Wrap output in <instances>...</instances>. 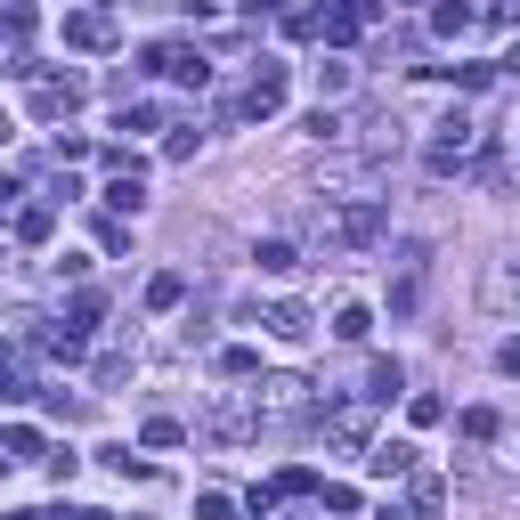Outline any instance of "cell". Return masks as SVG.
Listing matches in <instances>:
<instances>
[{"mask_svg":"<svg viewBox=\"0 0 520 520\" xmlns=\"http://www.w3.org/2000/svg\"><path fill=\"white\" fill-rule=\"evenodd\" d=\"M382 228H390V204H382V195H342V204H325V212L309 220V236H317L325 252H374Z\"/></svg>","mask_w":520,"mask_h":520,"instance_id":"cell-1","label":"cell"},{"mask_svg":"<svg viewBox=\"0 0 520 520\" xmlns=\"http://www.w3.org/2000/svg\"><path fill=\"white\" fill-rule=\"evenodd\" d=\"M472 147H480V130H472V114H464V106H455V114H439V122H431V147H423V163L447 179V171H464V163H472Z\"/></svg>","mask_w":520,"mask_h":520,"instance_id":"cell-2","label":"cell"},{"mask_svg":"<svg viewBox=\"0 0 520 520\" xmlns=\"http://www.w3.org/2000/svg\"><path fill=\"white\" fill-rule=\"evenodd\" d=\"M252 415H260V431H269V423H301V415H309V382H293V374H260Z\"/></svg>","mask_w":520,"mask_h":520,"instance_id":"cell-3","label":"cell"},{"mask_svg":"<svg viewBox=\"0 0 520 520\" xmlns=\"http://www.w3.org/2000/svg\"><path fill=\"white\" fill-rule=\"evenodd\" d=\"M277 106H285V65H277V57H260V65H252V82H244V98H236V106H220V122H236V114L269 122Z\"/></svg>","mask_w":520,"mask_h":520,"instance_id":"cell-4","label":"cell"},{"mask_svg":"<svg viewBox=\"0 0 520 520\" xmlns=\"http://www.w3.org/2000/svg\"><path fill=\"white\" fill-rule=\"evenodd\" d=\"M82 106V74H33V114L41 122H65Z\"/></svg>","mask_w":520,"mask_h":520,"instance_id":"cell-5","label":"cell"},{"mask_svg":"<svg viewBox=\"0 0 520 520\" xmlns=\"http://www.w3.org/2000/svg\"><path fill=\"white\" fill-rule=\"evenodd\" d=\"M382 17V0H325L317 9V25H325V41H358L366 25Z\"/></svg>","mask_w":520,"mask_h":520,"instance_id":"cell-6","label":"cell"},{"mask_svg":"<svg viewBox=\"0 0 520 520\" xmlns=\"http://www.w3.org/2000/svg\"><path fill=\"white\" fill-rule=\"evenodd\" d=\"M480 309H488V317H512V309H520V260H488V277H480Z\"/></svg>","mask_w":520,"mask_h":520,"instance_id":"cell-7","label":"cell"},{"mask_svg":"<svg viewBox=\"0 0 520 520\" xmlns=\"http://www.w3.org/2000/svg\"><path fill=\"white\" fill-rule=\"evenodd\" d=\"M65 49H114V17L106 9H74L65 17Z\"/></svg>","mask_w":520,"mask_h":520,"instance_id":"cell-8","label":"cell"},{"mask_svg":"<svg viewBox=\"0 0 520 520\" xmlns=\"http://www.w3.org/2000/svg\"><path fill=\"white\" fill-rule=\"evenodd\" d=\"M366 472H374V480H407V472H415V447H407V439H374V447H366Z\"/></svg>","mask_w":520,"mask_h":520,"instance_id":"cell-9","label":"cell"},{"mask_svg":"<svg viewBox=\"0 0 520 520\" xmlns=\"http://www.w3.org/2000/svg\"><path fill=\"white\" fill-rule=\"evenodd\" d=\"M252 260H260V277H293V269H301V244H293V236H260Z\"/></svg>","mask_w":520,"mask_h":520,"instance_id":"cell-10","label":"cell"},{"mask_svg":"<svg viewBox=\"0 0 520 520\" xmlns=\"http://www.w3.org/2000/svg\"><path fill=\"white\" fill-rule=\"evenodd\" d=\"M399 390H407L399 358H374V366H366V390H358V399H366V407H390V399H399Z\"/></svg>","mask_w":520,"mask_h":520,"instance_id":"cell-11","label":"cell"},{"mask_svg":"<svg viewBox=\"0 0 520 520\" xmlns=\"http://www.w3.org/2000/svg\"><path fill=\"white\" fill-rule=\"evenodd\" d=\"M260 325H269L277 342H309V309H301V301H269V309H260Z\"/></svg>","mask_w":520,"mask_h":520,"instance_id":"cell-12","label":"cell"},{"mask_svg":"<svg viewBox=\"0 0 520 520\" xmlns=\"http://www.w3.org/2000/svg\"><path fill=\"white\" fill-rule=\"evenodd\" d=\"M33 350L57 358V366H74L82 358V334H74V325H33Z\"/></svg>","mask_w":520,"mask_h":520,"instance_id":"cell-13","label":"cell"},{"mask_svg":"<svg viewBox=\"0 0 520 520\" xmlns=\"http://www.w3.org/2000/svg\"><path fill=\"white\" fill-rule=\"evenodd\" d=\"M366 334H374V309L366 301H342L334 309V342H366Z\"/></svg>","mask_w":520,"mask_h":520,"instance_id":"cell-14","label":"cell"},{"mask_svg":"<svg viewBox=\"0 0 520 520\" xmlns=\"http://www.w3.org/2000/svg\"><path fill=\"white\" fill-rule=\"evenodd\" d=\"M309 82H317V98H342V90H350V65H342V57H317Z\"/></svg>","mask_w":520,"mask_h":520,"instance_id":"cell-15","label":"cell"},{"mask_svg":"<svg viewBox=\"0 0 520 520\" xmlns=\"http://www.w3.org/2000/svg\"><path fill=\"white\" fill-rule=\"evenodd\" d=\"M439 74H447L455 90H488V82H496V65H488V57H464V65H439Z\"/></svg>","mask_w":520,"mask_h":520,"instance_id":"cell-16","label":"cell"},{"mask_svg":"<svg viewBox=\"0 0 520 520\" xmlns=\"http://www.w3.org/2000/svg\"><path fill=\"white\" fill-rule=\"evenodd\" d=\"M325 431H334L342 447H366V407H334V415H325Z\"/></svg>","mask_w":520,"mask_h":520,"instance_id":"cell-17","label":"cell"},{"mask_svg":"<svg viewBox=\"0 0 520 520\" xmlns=\"http://www.w3.org/2000/svg\"><path fill=\"white\" fill-rule=\"evenodd\" d=\"M49 228H57V204H33V212H17V236H25V244H49Z\"/></svg>","mask_w":520,"mask_h":520,"instance_id":"cell-18","label":"cell"},{"mask_svg":"<svg viewBox=\"0 0 520 520\" xmlns=\"http://www.w3.org/2000/svg\"><path fill=\"white\" fill-rule=\"evenodd\" d=\"M179 301H187V277H179V269H163V277L147 285V309H179Z\"/></svg>","mask_w":520,"mask_h":520,"instance_id":"cell-19","label":"cell"},{"mask_svg":"<svg viewBox=\"0 0 520 520\" xmlns=\"http://www.w3.org/2000/svg\"><path fill=\"white\" fill-rule=\"evenodd\" d=\"M455 431H464V439H496L504 423H496V407H464V415H455Z\"/></svg>","mask_w":520,"mask_h":520,"instance_id":"cell-20","label":"cell"},{"mask_svg":"<svg viewBox=\"0 0 520 520\" xmlns=\"http://www.w3.org/2000/svg\"><path fill=\"white\" fill-rule=\"evenodd\" d=\"M106 204H114V212H139V204H147V187L122 171V179H106Z\"/></svg>","mask_w":520,"mask_h":520,"instance_id":"cell-21","label":"cell"},{"mask_svg":"<svg viewBox=\"0 0 520 520\" xmlns=\"http://www.w3.org/2000/svg\"><path fill=\"white\" fill-rule=\"evenodd\" d=\"M98 464H106V472H122V480H155V472H147L130 447H98Z\"/></svg>","mask_w":520,"mask_h":520,"instance_id":"cell-22","label":"cell"},{"mask_svg":"<svg viewBox=\"0 0 520 520\" xmlns=\"http://www.w3.org/2000/svg\"><path fill=\"white\" fill-rule=\"evenodd\" d=\"M464 25H472V9H464V0H439V9H431V33H447V41L464 33Z\"/></svg>","mask_w":520,"mask_h":520,"instance_id":"cell-23","label":"cell"},{"mask_svg":"<svg viewBox=\"0 0 520 520\" xmlns=\"http://www.w3.org/2000/svg\"><path fill=\"white\" fill-rule=\"evenodd\" d=\"M472 171H480V187H504V179H512V155H504V147H488Z\"/></svg>","mask_w":520,"mask_h":520,"instance_id":"cell-24","label":"cell"},{"mask_svg":"<svg viewBox=\"0 0 520 520\" xmlns=\"http://www.w3.org/2000/svg\"><path fill=\"white\" fill-rule=\"evenodd\" d=\"M220 374H228V382H252V374H260V358L236 342V350H220Z\"/></svg>","mask_w":520,"mask_h":520,"instance_id":"cell-25","label":"cell"},{"mask_svg":"<svg viewBox=\"0 0 520 520\" xmlns=\"http://www.w3.org/2000/svg\"><path fill=\"white\" fill-rule=\"evenodd\" d=\"M195 147H204V130H195V122H179V130H171V139H163V155H171V163H187Z\"/></svg>","mask_w":520,"mask_h":520,"instance_id":"cell-26","label":"cell"},{"mask_svg":"<svg viewBox=\"0 0 520 520\" xmlns=\"http://www.w3.org/2000/svg\"><path fill=\"white\" fill-rule=\"evenodd\" d=\"M0 455H9V464H17V455H41V431H25V423H17L9 439H0Z\"/></svg>","mask_w":520,"mask_h":520,"instance_id":"cell-27","label":"cell"},{"mask_svg":"<svg viewBox=\"0 0 520 520\" xmlns=\"http://www.w3.org/2000/svg\"><path fill=\"white\" fill-rule=\"evenodd\" d=\"M0 399H25V382H17V350L0 342Z\"/></svg>","mask_w":520,"mask_h":520,"instance_id":"cell-28","label":"cell"},{"mask_svg":"<svg viewBox=\"0 0 520 520\" xmlns=\"http://www.w3.org/2000/svg\"><path fill=\"white\" fill-rule=\"evenodd\" d=\"M301 130H309V139H342V114H334V106H317Z\"/></svg>","mask_w":520,"mask_h":520,"instance_id":"cell-29","label":"cell"},{"mask_svg":"<svg viewBox=\"0 0 520 520\" xmlns=\"http://www.w3.org/2000/svg\"><path fill=\"white\" fill-rule=\"evenodd\" d=\"M0 25H9V33L25 41V33H33V0H9V9H0Z\"/></svg>","mask_w":520,"mask_h":520,"instance_id":"cell-30","label":"cell"},{"mask_svg":"<svg viewBox=\"0 0 520 520\" xmlns=\"http://www.w3.org/2000/svg\"><path fill=\"white\" fill-rule=\"evenodd\" d=\"M155 122H163L155 106H122V114H114V130H155Z\"/></svg>","mask_w":520,"mask_h":520,"instance_id":"cell-31","label":"cell"},{"mask_svg":"<svg viewBox=\"0 0 520 520\" xmlns=\"http://www.w3.org/2000/svg\"><path fill=\"white\" fill-rule=\"evenodd\" d=\"M179 439H187V431H179L171 415H155V423H147V447H179Z\"/></svg>","mask_w":520,"mask_h":520,"instance_id":"cell-32","label":"cell"},{"mask_svg":"<svg viewBox=\"0 0 520 520\" xmlns=\"http://www.w3.org/2000/svg\"><path fill=\"white\" fill-rule=\"evenodd\" d=\"M439 496H447V488H439V480L423 472V480H415V520H423V512H439Z\"/></svg>","mask_w":520,"mask_h":520,"instance_id":"cell-33","label":"cell"},{"mask_svg":"<svg viewBox=\"0 0 520 520\" xmlns=\"http://www.w3.org/2000/svg\"><path fill=\"white\" fill-rule=\"evenodd\" d=\"M496 366H504V374H520V342H504V350H496Z\"/></svg>","mask_w":520,"mask_h":520,"instance_id":"cell-34","label":"cell"},{"mask_svg":"<svg viewBox=\"0 0 520 520\" xmlns=\"http://www.w3.org/2000/svg\"><path fill=\"white\" fill-rule=\"evenodd\" d=\"M17 212V179H0V220H9Z\"/></svg>","mask_w":520,"mask_h":520,"instance_id":"cell-35","label":"cell"},{"mask_svg":"<svg viewBox=\"0 0 520 520\" xmlns=\"http://www.w3.org/2000/svg\"><path fill=\"white\" fill-rule=\"evenodd\" d=\"M374 520H415V512H407V504H382V512H374Z\"/></svg>","mask_w":520,"mask_h":520,"instance_id":"cell-36","label":"cell"},{"mask_svg":"<svg viewBox=\"0 0 520 520\" xmlns=\"http://www.w3.org/2000/svg\"><path fill=\"white\" fill-rule=\"evenodd\" d=\"M9 139H17V130H9V114H0V147H9Z\"/></svg>","mask_w":520,"mask_h":520,"instance_id":"cell-37","label":"cell"},{"mask_svg":"<svg viewBox=\"0 0 520 520\" xmlns=\"http://www.w3.org/2000/svg\"><path fill=\"white\" fill-rule=\"evenodd\" d=\"M512 155H520V147H512Z\"/></svg>","mask_w":520,"mask_h":520,"instance_id":"cell-38","label":"cell"}]
</instances>
